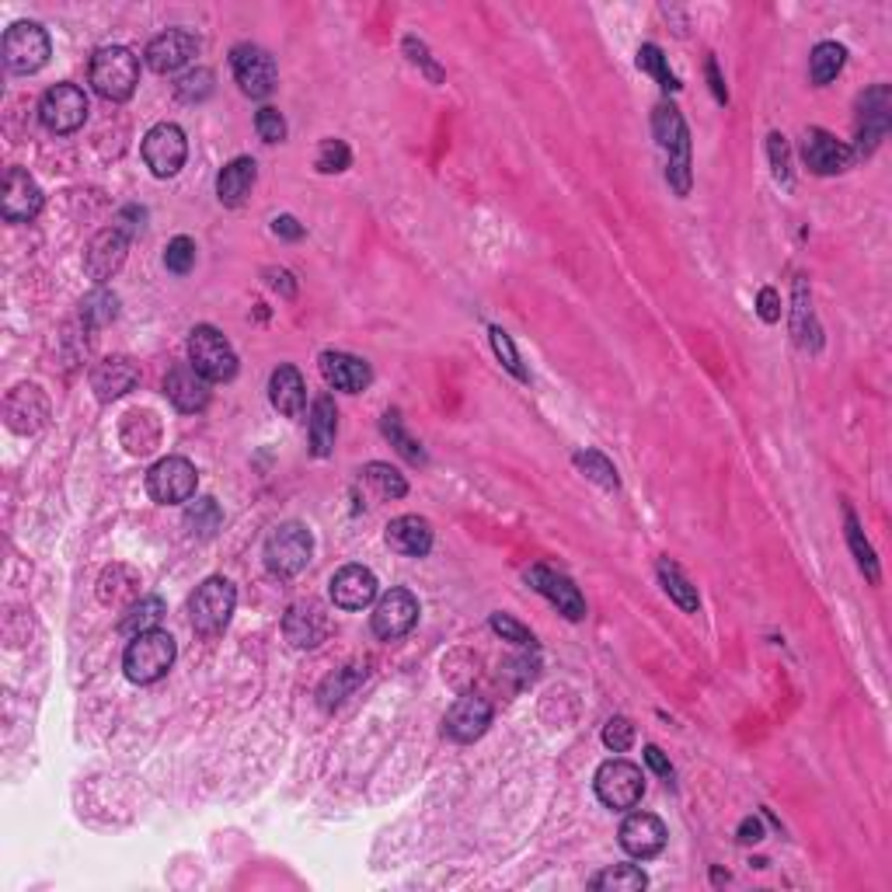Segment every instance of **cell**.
I'll use <instances>...</instances> for the list:
<instances>
[{
    "mask_svg": "<svg viewBox=\"0 0 892 892\" xmlns=\"http://www.w3.org/2000/svg\"><path fill=\"white\" fill-rule=\"evenodd\" d=\"M653 130H656L659 147L669 154V168H666L669 186L677 189V196H687L691 192V133H687L677 105H659L653 115Z\"/></svg>",
    "mask_w": 892,
    "mask_h": 892,
    "instance_id": "6da1fadb",
    "label": "cell"
},
{
    "mask_svg": "<svg viewBox=\"0 0 892 892\" xmlns=\"http://www.w3.org/2000/svg\"><path fill=\"white\" fill-rule=\"evenodd\" d=\"M175 656H178L175 638L168 632H160V627H154V632L130 638L123 669L133 683H157L175 666Z\"/></svg>",
    "mask_w": 892,
    "mask_h": 892,
    "instance_id": "7a4b0ae2",
    "label": "cell"
},
{
    "mask_svg": "<svg viewBox=\"0 0 892 892\" xmlns=\"http://www.w3.org/2000/svg\"><path fill=\"white\" fill-rule=\"evenodd\" d=\"M140 64L126 46H105L91 59V85L105 101H126L136 91Z\"/></svg>",
    "mask_w": 892,
    "mask_h": 892,
    "instance_id": "3957f363",
    "label": "cell"
},
{
    "mask_svg": "<svg viewBox=\"0 0 892 892\" xmlns=\"http://www.w3.org/2000/svg\"><path fill=\"white\" fill-rule=\"evenodd\" d=\"M234 603H237L234 582L213 576V579H207L192 593V600H189V621H192V627H196L202 638H213V635L223 632V627H227V621L234 614Z\"/></svg>",
    "mask_w": 892,
    "mask_h": 892,
    "instance_id": "277c9868",
    "label": "cell"
},
{
    "mask_svg": "<svg viewBox=\"0 0 892 892\" xmlns=\"http://www.w3.org/2000/svg\"><path fill=\"white\" fill-rule=\"evenodd\" d=\"M189 363L207 377L210 383H223L237 373V356L231 349V342L223 338L213 324H199L189 335Z\"/></svg>",
    "mask_w": 892,
    "mask_h": 892,
    "instance_id": "5b68a950",
    "label": "cell"
},
{
    "mask_svg": "<svg viewBox=\"0 0 892 892\" xmlns=\"http://www.w3.org/2000/svg\"><path fill=\"white\" fill-rule=\"evenodd\" d=\"M596 799L606 805V809H635L645 795V774L642 767L632 763V760H606L600 763L596 770Z\"/></svg>",
    "mask_w": 892,
    "mask_h": 892,
    "instance_id": "8992f818",
    "label": "cell"
},
{
    "mask_svg": "<svg viewBox=\"0 0 892 892\" xmlns=\"http://www.w3.org/2000/svg\"><path fill=\"white\" fill-rule=\"evenodd\" d=\"M311 551H314V540L308 534V526L282 523L266 540V565L276 576H297L308 569Z\"/></svg>",
    "mask_w": 892,
    "mask_h": 892,
    "instance_id": "52a82bcc",
    "label": "cell"
},
{
    "mask_svg": "<svg viewBox=\"0 0 892 892\" xmlns=\"http://www.w3.org/2000/svg\"><path fill=\"white\" fill-rule=\"evenodd\" d=\"M49 59V35L35 22H18L4 32V64L14 74H35Z\"/></svg>",
    "mask_w": 892,
    "mask_h": 892,
    "instance_id": "ba28073f",
    "label": "cell"
},
{
    "mask_svg": "<svg viewBox=\"0 0 892 892\" xmlns=\"http://www.w3.org/2000/svg\"><path fill=\"white\" fill-rule=\"evenodd\" d=\"M199 475L192 468V460L186 457H165L157 460L150 475H147V492L160 505H175V502H189L196 495Z\"/></svg>",
    "mask_w": 892,
    "mask_h": 892,
    "instance_id": "9c48e42d",
    "label": "cell"
},
{
    "mask_svg": "<svg viewBox=\"0 0 892 892\" xmlns=\"http://www.w3.org/2000/svg\"><path fill=\"white\" fill-rule=\"evenodd\" d=\"M38 119L53 133H74L88 119V98L77 85H56L38 101Z\"/></svg>",
    "mask_w": 892,
    "mask_h": 892,
    "instance_id": "30bf717a",
    "label": "cell"
},
{
    "mask_svg": "<svg viewBox=\"0 0 892 892\" xmlns=\"http://www.w3.org/2000/svg\"><path fill=\"white\" fill-rule=\"evenodd\" d=\"M186 157H189L186 133H181L175 123H160L144 136V160L157 178H171L181 165H186Z\"/></svg>",
    "mask_w": 892,
    "mask_h": 892,
    "instance_id": "8fae6325",
    "label": "cell"
},
{
    "mask_svg": "<svg viewBox=\"0 0 892 892\" xmlns=\"http://www.w3.org/2000/svg\"><path fill=\"white\" fill-rule=\"evenodd\" d=\"M231 67H234V77H237V85L241 91H245L248 98H269L272 88H276V64H272V56L266 49H258V46H234L231 53Z\"/></svg>",
    "mask_w": 892,
    "mask_h": 892,
    "instance_id": "7c38bea8",
    "label": "cell"
},
{
    "mask_svg": "<svg viewBox=\"0 0 892 892\" xmlns=\"http://www.w3.org/2000/svg\"><path fill=\"white\" fill-rule=\"evenodd\" d=\"M419 621V600L409 590L383 593L373 606V635L383 642L404 638Z\"/></svg>",
    "mask_w": 892,
    "mask_h": 892,
    "instance_id": "4fadbf2b",
    "label": "cell"
},
{
    "mask_svg": "<svg viewBox=\"0 0 892 892\" xmlns=\"http://www.w3.org/2000/svg\"><path fill=\"white\" fill-rule=\"evenodd\" d=\"M892 123V94L885 85L871 88L861 94V112H858V154H871L879 147V140L889 133Z\"/></svg>",
    "mask_w": 892,
    "mask_h": 892,
    "instance_id": "5bb4252c",
    "label": "cell"
},
{
    "mask_svg": "<svg viewBox=\"0 0 892 892\" xmlns=\"http://www.w3.org/2000/svg\"><path fill=\"white\" fill-rule=\"evenodd\" d=\"M126 252H130V234H126V231H119V227L101 231V234L91 237V245H88L85 272H88L94 282H109L119 269H123Z\"/></svg>",
    "mask_w": 892,
    "mask_h": 892,
    "instance_id": "9a60e30c",
    "label": "cell"
},
{
    "mask_svg": "<svg viewBox=\"0 0 892 892\" xmlns=\"http://www.w3.org/2000/svg\"><path fill=\"white\" fill-rule=\"evenodd\" d=\"M4 415L14 433L22 436L38 433L49 419V398L43 394V388H35V383H18L4 401Z\"/></svg>",
    "mask_w": 892,
    "mask_h": 892,
    "instance_id": "2e32d148",
    "label": "cell"
},
{
    "mask_svg": "<svg viewBox=\"0 0 892 892\" xmlns=\"http://www.w3.org/2000/svg\"><path fill=\"white\" fill-rule=\"evenodd\" d=\"M0 210L11 223H29L43 210V189L25 168H8L4 175V196H0Z\"/></svg>",
    "mask_w": 892,
    "mask_h": 892,
    "instance_id": "e0dca14e",
    "label": "cell"
},
{
    "mask_svg": "<svg viewBox=\"0 0 892 892\" xmlns=\"http://www.w3.org/2000/svg\"><path fill=\"white\" fill-rule=\"evenodd\" d=\"M802 157H805V168L816 175H840L855 165V150H850L844 140L829 136L826 130H805Z\"/></svg>",
    "mask_w": 892,
    "mask_h": 892,
    "instance_id": "ac0fdd59",
    "label": "cell"
},
{
    "mask_svg": "<svg viewBox=\"0 0 892 892\" xmlns=\"http://www.w3.org/2000/svg\"><path fill=\"white\" fill-rule=\"evenodd\" d=\"M526 582H531L540 596L551 600L558 606V614H565L569 621H582L586 617V600H582V593L572 586L569 576L547 569V565H534V569L526 572Z\"/></svg>",
    "mask_w": 892,
    "mask_h": 892,
    "instance_id": "d6986e66",
    "label": "cell"
},
{
    "mask_svg": "<svg viewBox=\"0 0 892 892\" xmlns=\"http://www.w3.org/2000/svg\"><path fill=\"white\" fill-rule=\"evenodd\" d=\"M199 53V38L186 29H168L157 38H150L147 46V67L154 74H175L178 67H186L189 59Z\"/></svg>",
    "mask_w": 892,
    "mask_h": 892,
    "instance_id": "ffe728a7",
    "label": "cell"
},
{
    "mask_svg": "<svg viewBox=\"0 0 892 892\" xmlns=\"http://www.w3.org/2000/svg\"><path fill=\"white\" fill-rule=\"evenodd\" d=\"M489 725H492V704L478 694H464L450 712H446L443 733L457 743H475L478 736H484Z\"/></svg>",
    "mask_w": 892,
    "mask_h": 892,
    "instance_id": "44dd1931",
    "label": "cell"
},
{
    "mask_svg": "<svg viewBox=\"0 0 892 892\" xmlns=\"http://www.w3.org/2000/svg\"><path fill=\"white\" fill-rule=\"evenodd\" d=\"M621 847L632 858H638V861L656 858L659 850L666 847V826H662V819L653 816V813H632V816L621 823Z\"/></svg>",
    "mask_w": 892,
    "mask_h": 892,
    "instance_id": "7402d4cb",
    "label": "cell"
},
{
    "mask_svg": "<svg viewBox=\"0 0 892 892\" xmlns=\"http://www.w3.org/2000/svg\"><path fill=\"white\" fill-rule=\"evenodd\" d=\"M165 394L178 412H202L210 404V380L202 377L192 363H181L165 377Z\"/></svg>",
    "mask_w": 892,
    "mask_h": 892,
    "instance_id": "603a6c76",
    "label": "cell"
},
{
    "mask_svg": "<svg viewBox=\"0 0 892 892\" xmlns=\"http://www.w3.org/2000/svg\"><path fill=\"white\" fill-rule=\"evenodd\" d=\"M377 596V576L363 565H346L332 576V603L342 611H363Z\"/></svg>",
    "mask_w": 892,
    "mask_h": 892,
    "instance_id": "cb8c5ba5",
    "label": "cell"
},
{
    "mask_svg": "<svg viewBox=\"0 0 892 892\" xmlns=\"http://www.w3.org/2000/svg\"><path fill=\"white\" fill-rule=\"evenodd\" d=\"M282 632H287L293 648H314L328 635V617L314 600H297L282 617Z\"/></svg>",
    "mask_w": 892,
    "mask_h": 892,
    "instance_id": "d4e9b609",
    "label": "cell"
},
{
    "mask_svg": "<svg viewBox=\"0 0 892 892\" xmlns=\"http://www.w3.org/2000/svg\"><path fill=\"white\" fill-rule=\"evenodd\" d=\"M136 383H140V367L130 356H109L91 370V388H94L98 401L123 398L136 388Z\"/></svg>",
    "mask_w": 892,
    "mask_h": 892,
    "instance_id": "484cf974",
    "label": "cell"
},
{
    "mask_svg": "<svg viewBox=\"0 0 892 892\" xmlns=\"http://www.w3.org/2000/svg\"><path fill=\"white\" fill-rule=\"evenodd\" d=\"M321 373L328 380V388L335 391H346V394H359L370 388V363L359 359V356H349V353H324L321 356Z\"/></svg>",
    "mask_w": 892,
    "mask_h": 892,
    "instance_id": "4316f807",
    "label": "cell"
},
{
    "mask_svg": "<svg viewBox=\"0 0 892 892\" xmlns=\"http://www.w3.org/2000/svg\"><path fill=\"white\" fill-rule=\"evenodd\" d=\"M388 544L404 558H425L433 551V526L422 516H398L388 523Z\"/></svg>",
    "mask_w": 892,
    "mask_h": 892,
    "instance_id": "83f0119b",
    "label": "cell"
},
{
    "mask_svg": "<svg viewBox=\"0 0 892 892\" xmlns=\"http://www.w3.org/2000/svg\"><path fill=\"white\" fill-rule=\"evenodd\" d=\"M255 178H258V165L252 157H234L227 168L220 171L216 178V196L223 207H241L252 189H255Z\"/></svg>",
    "mask_w": 892,
    "mask_h": 892,
    "instance_id": "f1b7e54d",
    "label": "cell"
},
{
    "mask_svg": "<svg viewBox=\"0 0 892 892\" xmlns=\"http://www.w3.org/2000/svg\"><path fill=\"white\" fill-rule=\"evenodd\" d=\"M269 398L272 409L287 419H300L303 401H308V391H303V377L297 373V367H279L269 377Z\"/></svg>",
    "mask_w": 892,
    "mask_h": 892,
    "instance_id": "f546056e",
    "label": "cell"
},
{
    "mask_svg": "<svg viewBox=\"0 0 892 892\" xmlns=\"http://www.w3.org/2000/svg\"><path fill=\"white\" fill-rule=\"evenodd\" d=\"M98 600L105 606H130L140 600V576L130 565H109L98 579Z\"/></svg>",
    "mask_w": 892,
    "mask_h": 892,
    "instance_id": "4dcf8cb0",
    "label": "cell"
},
{
    "mask_svg": "<svg viewBox=\"0 0 892 892\" xmlns=\"http://www.w3.org/2000/svg\"><path fill=\"white\" fill-rule=\"evenodd\" d=\"M335 433H338V412L328 394H321L311 409V454L328 457L335 450Z\"/></svg>",
    "mask_w": 892,
    "mask_h": 892,
    "instance_id": "1f68e13d",
    "label": "cell"
},
{
    "mask_svg": "<svg viewBox=\"0 0 892 892\" xmlns=\"http://www.w3.org/2000/svg\"><path fill=\"white\" fill-rule=\"evenodd\" d=\"M123 443H126L130 454L147 457L160 443V422L150 412H130L123 419Z\"/></svg>",
    "mask_w": 892,
    "mask_h": 892,
    "instance_id": "d6a6232c",
    "label": "cell"
},
{
    "mask_svg": "<svg viewBox=\"0 0 892 892\" xmlns=\"http://www.w3.org/2000/svg\"><path fill=\"white\" fill-rule=\"evenodd\" d=\"M659 582H662V590L669 593V600H673L680 611L698 614V606H701L698 586H691V579L683 576V569L677 561H669V558L659 561Z\"/></svg>",
    "mask_w": 892,
    "mask_h": 892,
    "instance_id": "836d02e7",
    "label": "cell"
},
{
    "mask_svg": "<svg viewBox=\"0 0 892 892\" xmlns=\"http://www.w3.org/2000/svg\"><path fill=\"white\" fill-rule=\"evenodd\" d=\"M160 617H165V600H160V596H140L136 603L126 606L123 621H119V632H123L126 638H136L144 632H154V627L160 624Z\"/></svg>",
    "mask_w": 892,
    "mask_h": 892,
    "instance_id": "e575fe53",
    "label": "cell"
},
{
    "mask_svg": "<svg viewBox=\"0 0 892 892\" xmlns=\"http://www.w3.org/2000/svg\"><path fill=\"white\" fill-rule=\"evenodd\" d=\"M367 677V669L363 666H346V669H335V673L328 677L321 683V691H317V698H321V707H338L342 701H346L356 687H359V680Z\"/></svg>",
    "mask_w": 892,
    "mask_h": 892,
    "instance_id": "d590c367",
    "label": "cell"
},
{
    "mask_svg": "<svg viewBox=\"0 0 892 892\" xmlns=\"http://www.w3.org/2000/svg\"><path fill=\"white\" fill-rule=\"evenodd\" d=\"M844 59H847V49L837 46V43H819L809 56V77H813L816 88H826L829 80H834L840 70H844Z\"/></svg>",
    "mask_w": 892,
    "mask_h": 892,
    "instance_id": "8d00e7d4",
    "label": "cell"
},
{
    "mask_svg": "<svg viewBox=\"0 0 892 892\" xmlns=\"http://www.w3.org/2000/svg\"><path fill=\"white\" fill-rule=\"evenodd\" d=\"M590 885L593 889H606V892H638V889L648 885V879H645V871L635 868V865H614V868L600 871V876Z\"/></svg>",
    "mask_w": 892,
    "mask_h": 892,
    "instance_id": "74e56055",
    "label": "cell"
},
{
    "mask_svg": "<svg viewBox=\"0 0 892 892\" xmlns=\"http://www.w3.org/2000/svg\"><path fill=\"white\" fill-rule=\"evenodd\" d=\"M380 430H383V436L391 439V446H394V450H398L404 460H412V464H425V450H422V443H419V439H412L409 433L401 430V412H398V409H391L388 415H383Z\"/></svg>",
    "mask_w": 892,
    "mask_h": 892,
    "instance_id": "f35d334b",
    "label": "cell"
},
{
    "mask_svg": "<svg viewBox=\"0 0 892 892\" xmlns=\"http://www.w3.org/2000/svg\"><path fill=\"white\" fill-rule=\"evenodd\" d=\"M363 478H367L373 489H377V495H383V499H401L404 492H409V484H404L401 471L391 468V464L373 460V464H367V468H363Z\"/></svg>",
    "mask_w": 892,
    "mask_h": 892,
    "instance_id": "ab89813d",
    "label": "cell"
},
{
    "mask_svg": "<svg viewBox=\"0 0 892 892\" xmlns=\"http://www.w3.org/2000/svg\"><path fill=\"white\" fill-rule=\"evenodd\" d=\"M220 523H223V513L216 499H196V505L186 510V526L196 537H213L220 531Z\"/></svg>",
    "mask_w": 892,
    "mask_h": 892,
    "instance_id": "60d3db41",
    "label": "cell"
},
{
    "mask_svg": "<svg viewBox=\"0 0 892 892\" xmlns=\"http://www.w3.org/2000/svg\"><path fill=\"white\" fill-rule=\"evenodd\" d=\"M847 544H850V551H855L858 565H861V572H865L871 582H879V558H876V551H871V544L865 540L861 523L855 520V513H850V510H847Z\"/></svg>",
    "mask_w": 892,
    "mask_h": 892,
    "instance_id": "b9f144b4",
    "label": "cell"
},
{
    "mask_svg": "<svg viewBox=\"0 0 892 892\" xmlns=\"http://www.w3.org/2000/svg\"><path fill=\"white\" fill-rule=\"evenodd\" d=\"M576 468L586 471V478H590V481L603 484V489H617V484H621L617 468L603 454H596V450H579L576 454Z\"/></svg>",
    "mask_w": 892,
    "mask_h": 892,
    "instance_id": "7bdbcfd3",
    "label": "cell"
},
{
    "mask_svg": "<svg viewBox=\"0 0 892 892\" xmlns=\"http://www.w3.org/2000/svg\"><path fill=\"white\" fill-rule=\"evenodd\" d=\"M638 67H642L645 74H653V77L659 80V88H662V91H677V88H680V80L673 77V70L666 67V56H662V49H659L656 43H645V46L638 49Z\"/></svg>",
    "mask_w": 892,
    "mask_h": 892,
    "instance_id": "ee69618b",
    "label": "cell"
},
{
    "mask_svg": "<svg viewBox=\"0 0 892 892\" xmlns=\"http://www.w3.org/2000/svg\"><path fill=\"white\" fill-rule=\"evenodd\" d=\"M115 314H119V300H115V293H109V290H94V293L85 300V308H80V317H85L88 324H94V328H101V324L115 321Z\"/></svg>",
    "mask_w": 892,
    "mask_h": 892,
    "instance_id": "f6af8a7d",
    "label": "cell"
},
{
    "mask_svg": "<svg viewBox=\"0 0 892 892\" xmlns=\"http://www.w3.org/2000/svg\"><path fill=\"white\" fill-rule=\"evenodd\" d=\"M165 266H168V272H175V276H189L192 266H196V241H192V237H175V241H168Z\"/></svg>",
    "mask_w": 892,
    "mask_h": 892,
    "instance_id": "bcb514c9",
    "label": "cell"
},
{
    "mask_svg": "<svg viewBox=\"0 0 892 892\" xmlns=\"http://www.w3.org/2000/svg\"><path fill=\"white\" fill-rule=\"evenodd\" d=\"M349 147L342 144V140H321V147H317V171L324 175H335V171H346L349 168Z\"/></svg>",
    "mask_w": 892,
    "mask_h": 892,
    "instance_id": "7dc6e473",
    "label": "cell"
},
{
    "mask_svg": "<svg viewBox=\"0 0 892 892\" xmlns=\"http://www.w3.org/2000/svg\"><path fill=\"white\" fill-rule=\"evenodd\" d=\"M210 94H213V70H207V67H196V70H189L186 77L178 80V98L181 101H202Z\"/></svg>",
    "mask_w": 892,
    "mask_h": 892,
    "instance_id": "c3c4849f",
    "label": "cell"
},
{
    "mask_svg": "<svg viewBox=\"0 0 892 892\" xmlns=\"http://www.w3.org/2000/svg\"><path fill=\"white\" fill-rule=\"evenodd\" d=\"M492 632L495 635H502L505 642H513V645H520V648H534L537 645V638H534V632L531 627H523L520 621H513L510 614H492Z\"/></svg>",
    "mask_w": 892,
    "mask_h": 892,
    "instance_id": "681fc988",
    "label": "cell"
},
{
    "mask_svg": "<svg viewBox=\"0 0 892 892\" xmlns=\"http://www.w3.org/2000/svg\"><path fill=\"white\" fill-rule=\"evenodd\" d=\"M632 743H635V725L627 722V718L617 715V718H611V722L603 725V746L606 749H614V754H624V749L632 746Z\"/></svg>",
    "mask_w": 892,
    "mask_h": 892,
    "instance_id": "f907efd6",
    "label": "cell"
},
{
    "mask_svg": "<svg viewBox=\"0 0 892 892\" xmlns=\"http://www.w3.org/2000/svg\"><path fill=\"white\" fill-rule=\"evenodd\" d=\"M492 335V349H495V356L502 359V367L510 370L513 377H520V380H526V370L520 367V353H516V346H513V338L505 335L502 328H492L489 332Z\"/></svg>",
    "mask_w": 892,
    "mask_h": 892,
    "instance_id": "816d5d0a",
    "label": "cell"
},
{
    "mask_svg": "<svg viewBox=\"0 0 892 892\" xmlns=\"http://www.w3.org/2000/svg\"><path fill=\"white\" fill-rule=\"evenodd\" d=\"M255 130L266 144H282L287 140V119L279 115V109H261L255 115Z\"/></svg>",
    "mask_w": 892,
    "mask_h": 892,
    "instance_id": "f5cc1de1",
    "label": "cell"
},
{
    "mask_svg": "<svg viewBox=\"0 0 892 892\" xmlns=\"http://www.w3.org/2000/svg\"><path fill=\"white\" fill-rule=\"evenodd\" d=\"M767 150H770V165H774V178L788 186V181H792V168H788V144H784V136L781 133H770Z\"/></svg>",
    "mask_w": 892,
    "mask_h": 892,
    "instance_id": "db71d44e",
    "label": "cell"
},
{
    "mask_svg": "<svg viewBox=\"0 0 892 892\" xmlns=\"http://www.w3.org/2000/svg\"><path fill=\"white\" fill-rule=\"evenodd\" d=\"M404 49L412 53V64H419V67H422L425 74H430V77L436 80V85H439V80H443V70H439V67L433 64V59H430V49H425V46L419 43V38H412V35L404 38Z\"/></svg>",
    "mask_w": 892,
    "mask_h": 892,
    "instance_id": "11a10c76",
    "label": "cell"
},
{
    "mask_svg": "<svg viewBox=\"0 0 892 892\" xmlns=\"http://www.w3.org/2000/svg\"><path fill=\"white\" fill-rule=\"evenodd\" d=\"M757 314H760L767 324H774V321L781 317V297H778V290H770V287L760 290V297H757Z\"/></svg>",
    "mask_w": 892,
    "mask_h": 892,
    "instance_id": "9f6ffc18",
    "label": "cell"
},
{
    "mask_svg": "<svg viewBox=\"0 0 892 892\" xmlns=\"http://www.w3.org/2000/svg\"><path fill=\"white\" fill-rule=\"evenodd\" d=\"M645 763L653 767L659 778H673V767H669V760L662 757L659 746H645Z\"/></svg>",
    "mask_w": 892,
    "mask_h": 892,
    "instance_id": "6f0895ef",
    "label": "cell"
},
{
    "mask_svg": "<svg viewBox=\"0 0 892 892\" xmlns=\"http://www.w3.org/2000/svg\"><path fill=\"white\" fill-rule=\"evenodd\" d=\"M272 231H276L279 237H287V241L303 237V227H300V223H297L293 216H276V220H272Z\"/></svg>",
    "mask_w": 892,
    "mask_h": 892,
    "instance_id": "680465c9",
    "label": "cell"
},
{
    "mask_svg": "<svg viewBox=\"0 0 892 892\" xmlns=\"http://www.w3.org/2000/svg\"><path fill=\"white\" fill-rule=\"evenodd\" d=\"M739 840H743V844H757V840H763V826H760V819H743V826H739Z\"/></svg>",
    "mask_w": 892,
    "mask_h": 892,
    "instance_id": "91938a15",
    "label": "cell"
},
{
    "mask_svg": "<svg viewBox=\"0 0 892 892\" xmlns=\"http://www.w3.org/2000/svg\"><path fill=\"white\" fill-rule=\"evenodd\" d=\"M707 80H712V91H715V98H718V101H728L725 80H722V74H718V64H715V59H707Z\"/></svg>",
    "mask_w": 892,
    "mask_h": 892,
    "instance_id": "94428289",
    "label": "cell"
},
{
    "mask_svg": "<svg viewBox=\"0 0 892 892\" xmlns=\"http://www.w3.org/2000/svg\"><path fill=\"white\" fill-rule=\"evenodd\" d=\"M269 276H272L269 282H272L276 290H282V293H287V297H293V293H297V287H293V282H290V272H282V269H272Z\"/></svg>",
    "mask_w": 892,
    "mask_h": 892,
    "instance_id": "6125c7cd",
    "label": "cell"
}]
</instances>
